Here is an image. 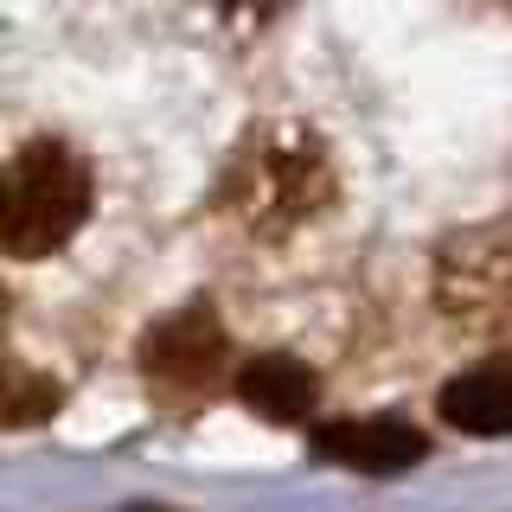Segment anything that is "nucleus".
I'll return each instance as SVG.
<instances>
[{
  "instance_id": "obj_4",
  "label": "nucleus",
  "mask_w": 512,
  "mask_h": 512,
  "mask_svg": "<svg viewBox=\"0 0 512 512\" xmlns=\"http://www.w3.org/2000/svg\"><path fill=\"white\" fill-rule=\"evenodd\" d=\"M314 448L340 468H359V474H404L429 455L423 429H410L404 416H372V423H320L314 429Z\"/></svg>"
},
{
  "instance_id": "obj_2",
  "label": "nucleus",
  "mask_w": 512,
  "mask_h": 512,
  "mask_svg": "<svg viewBox=\"0 0 512 512\" xmlns=\"http://www.w3.org/2000/svg\"><path fill=\"white\" fill-rule=\"evenodd\" d=\"M90 218V167L64 141H26L0 160V256H52Z\"/></svg>"
},
{
  "instance_id": "obj_3",
  "label": "nucleus",
  "mask_w": 512,
  "mask_h": 512,
  "mask_svg": "<svg viewBox=\"0 0 512 512\" xmlns=\"http://www.w3.org/2000/svg\"><path fill=\"white\" fill-rule=\"evenodd\" d=\"M224 359H231V340H224L212 308H180V314L160 320V327H148V340H141V365H148V378L167 384V391H199V384H212L224 372Z\"/></svg>"
},
{
  "instance_id": "obj_6",
  "label": "nucleus",
  "mask_w": 512,
  "mask_h": 512,
  "mask_svg": "<svg viewBox=\"0 0 512 512\" xmlns=\"http://www.w3.org/2000/svg\"><path fill=\"white\" fill-rule=\"evenodd\" d=\"M442 416L461 436H512V365H474L442 384Z\"/></svg>"
},
{
  "instance_id": "obj_5",
  "label": "nucleus",
  "mask_w": 512,
  "mask_h": 512,
  "mask_svg": "<svg viewBox=\"0 0 512 512\" xmlns=\"http://www.w3.org/2000/svg\"><path fill=\"white\" fill-rule=\"evenodd\" d=\"M237 397H244L250 410H263L269 423H308L320 384L301 359H288V352H263V359H244V372H237Z\"/></svg>"
},
{
  "instance_id": "obj_7",
  "label": "nucleus",
  "mask_w": 512,
  "mask_h": 512,
  "mask_svg": "<svg viewBox=\"0 0 512 512\" xmlns=\"http://www.w3.org/2000/svg\"><path fill=\"white\" fill-rule=\"evenodd\" d=\"M276 7H282V0H224V13H231L237 26H263Z\"/></svg>"
},
{
  "instance_id": "obj_1",
  "label": "nucleus",
  "mask_w": 512,
  "mask_h": 512,
  "mask_svg": "<svg viewBox=\"0 0 512 512\" xmlns=\"http://www.w3.org/2000/svg\"><path fill=\"white\" fill-rule=\"evenodd\" d=\"M224 199H231V212L256 237H288L295 224H308L333 199V167H327L320 135H308L295 122H276L263 135H250L231 180H224Z\"/></svg>"
}]
</instances>
